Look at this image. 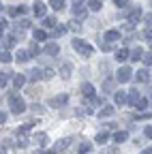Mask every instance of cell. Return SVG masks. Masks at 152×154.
Segmentation results:
<instances>
[{
    "mask_svg": "<svg viewBox=\"0 0 152 154\" xmlns=\"http://www.w3.org/2000/svg\"><path fill=\"white\" fill-rule=\"evenodd\" d=\"M5 122H7V113L2 111V113H0V124H2V126H5Z\"/></svg>",
    "mask_w": 152,
    "mask_h": 154,
    "instance_id": "cell-48",
    "label": "cell"
},
{
    "mask_svg": "<svg viewBox=\"0 0 152 154\" xmlns=\"http://www.w3.org/2000/svg\"><path fill=\"white\" fill-rule=\"evenodd\" d=\"M101 49L103 51H111V43H101Z\"/></svg>",
    "mask_w": 152,
    "mask_h": 154,
    "instance_id": "cell-47",
    "label": "cell"
},
{
    "mask_svg": "<svg viewBox=\"0 0 152 154\" xmlns=\"http://www.w3.org/2000/svg\"><path fill=\"white\" fill-rule=\"evenodd\" d=\"M139 19H141V9H133V11L129 13V24H131V26L139 24Z\"/></svg>",
    "mask_w": 152,
    "mask_h": 154,
    "instance_id": "cell-8",
    "label": "cell"
},
{
    "mask_svg": "<svg viewBox=\"0 0 152 154\" xmlns=\"http://www.w3.org/2000/svg\"><path fill=\"white\" fill-rule=\"evenodd\" d=\"M9 107H11L13 113H24L26 111V103H24V99L17 92H11L9 94Z\"/></svg>",
    "mask_w": 152,
    "mask_h": 154,
    "instance_id": "cell-2",
    "label": "cell"
},
{
    "mask_svg": "<svg viewBox=\"0 0 152 154\" xmlns=\"http://www.w3.org/2000/svg\"><path fill=\"white\" fill-rule=\"evenodd\" d=\"M34 15H36V17H45V5L41 2V0L34 5Z\"/></svg>",
    "mask_w": 152,
    "mask_h": 154,
    "instance_id": "cell-20",
    "label": "cell"
},
{
    "mask_svg": "<svg viewBox=\"0 0 152 154\" xmlns=\"http://www.w3.org/2000/svg\"><path fill=\"white\" fill-rule=\"evenodd\" d=\"M105 41H107V43L120 41V32H118V30H107V32H105Z\"/></svg>",
    "mask_w": 152,
    "mask_h": 154,
    "instance_id": "cell-14",
    "label": "cell"
},
{
    "mask_svg": "<svg viewBox=\"0 0 152 154\" xmlns=\"http://www.w3.org/2000/svg\"><path fill=\"white\" fill-rule=\"evenodd\" d=\"M150 7H152V0H150Z\"/></svg>",
    "mask_w": 152,
    "mask_h": 154,
    "instance_id": "cell-55",
    "label": "cell"
},
{
    "mask_svg": "<svg viewBox=\"0 0 152 154\" xmlns=\"http://www.w3.org/2000/svg\"><path fill=\"white\" fill-rule=\"evenodd\" d=\"M146 66H152V51H146V56H144V60H141Z\"/></svg>",
    "mask_w": 152,
    "mask_h": 154,
    "instance_id": "cell-38",
    "label": "cell"
},
{
    "mask_svg": "<svg viewBox=\"0 0 152 154\" xmlns=\"http://www.w3.org/2000/svg\"><path fill=\"white\" fill-rule=\"evenodd\" d=\"M43 26H45V28H56V26H58V22H56L54 17H45V19H43Z\"/></svg>",
    "mask_w": 152,
    "mask_h": 154,
    "instance_id": "cell-33",
    "label": "cell"
},
{
    "mask_svg": "<svg viewBox=\"0 0 152 154\" xmlns=\"http://www.w3.org/2000/svg\"><path fill=\"white\" fill-rule=\"evenodd\" d=\"M47 141H49L47 133H34V137H32V143H36L39 148H45V146H47Z\"/></svg>",
    "mask_w": 152,
    "mask_h": 154,
    "instance_id": "cell-6",
    "label": "cell"
},
{
    "mask_svg": "<svg viewBox=\"0 0 152 154\" xmlns=\"http://www.w3.org/2000/svg\"><path fill=\"white\" fill-rule=\"evenodd\" d=\"M141 154H152V148H148V150H144Z\"/></svg>",
    "mask_w": 152,
    "mask_h": 154,
    "instance_id": "cell-52",
    "label": "cell"
},
{
    "mask_svg": "<svg viewBox=\"0 0 152 154\" xmlns=\"http://www.w3.org/2000/svg\"><path fill=\"white\" fill-rule=\"evenodd\" d=\"M15 43H17V32L15 34H9V36H5L2 38V45H5V49L9 51L11 47H15Z\"/></svg>",
    "mask_w": 152,
    "mask_h": 154,
    "instance_id": "cell-7",
    "label": "cell"
},
{
    "mask_svg": "<svg viewBox=\"0 0 152 154\" xmlns=\"http://www.w3.org/2000/svg\"><path fill=\"white\" fill-rule=\"evenodd\" d=\"M20 135V141H17V148H26L28 146V139H26V135L24 133H17Z\"/></svg>",
    "mask_w": 152,
    "mask_h": 154,
    "instance_id": "cell-35",
    "label": "cell"
},
{
    "mask_svg": "<svg viewBox=\"0 0 152 154\" xmlns=\"http://www.w3.org/2000/svg\"><path fill=\"white\" fill-rule=\"evenodd\" d=\"M24 84H26V77H24V75H15V77H13V86H15V88H22Z\"/></svg>",
    "mask_w": 152,
    "mask_h": 154,
    "instance_id": "cell-25",
    "label": "cell"
},
{
    "mask_svg": "<svg viewBox=\"0 0 152 154\" xmlns=\"http://www.w3.org/2000/svg\"><path fill=\"white\" fill-rule=\"evenodd\" d=\"M64 32H67V26H60V24H58V26H56V28H54V32H51V36H54V38H56V36H62Z\"/></svg>",
    "mask_w": 152,
    "mask_h": 154,
    "instance_id": "cell-30",
    "label": "cell"
},
{
    "mask_svg": "<svg viewBox=\"0 0 152 154\" xmlns=\"http://www.w3.org/2000/svg\"><path fill=\"white\" fill-rule=\"evenodd\" d=\"M28 54H30V58H36L41 54V47H39V43H32L30 45V49H28Z\"/></svg>",
    "mask_w": 152,
    "mask_h": 154,
    "instance_id": "cell-24",
    "label": "cell"
},
{
    "mask_svg": "<svg viewBox=\"0 0 152 154\" xmlns=\"http://www.w3.org/2000/svg\"><path fill=\"white\" fill-rule=\"evenodd\" d=\"M43 51H45L47 56H58V54H60V45H58V43H47Z\"/></svg>",
    "mask_w": 152,
    "mask_h": 154,
    "instance_id": "cell-11",
    "label": "cell"
},
{
    "mask_svg": "<svg viewBox=\"0 0 152 154\" xmlns=\"http://www.w3.org/2000/svg\"><path fill=\"white\" fill-rule=\"evenodd\" d=\"M111 113H113V107H111V105H105V107L99 111V118H107V116H111Z\"/></svg>",
    "mask_w": 152,
    "mask_h": 154,
    "instance_id": "cell-28",
    "label": "cell"
},
{
    "mask_svg": "<svg viewBox=\"0 0 152 154\" xmlns=\"http://www.w3.org/2000/svg\"><path fill=\"white\" fill-rule=\"evenodd\" d=\"M54 77V71L51 69H43V79H51Z\"/></svg>",
    "mask_w": 152,
    "mask_h": 154,
    "instance_id": "cell-41",
    "label": "cell"
},
{
    "mask_svg": "<svg viewBox=\"0 0 152 154\" xmlns=\"http://www.w3.org/2000/svg\"><path fill=\"white\" fill-rule=\"evenodd\" d=\"M11 75H13V73H2V77H0V88H2V90L7 88V84H9V79H11Z\"/></svg>",
    "mask_w": 152,
    "mask_h": 154,
    "instance_id": "cell-31",
    "label": "cell"
},
{
    "mask_svg": "<svg viewBox=\"0 0 152 154\" xmlns=\"http://www.w3.org/2000/svg\"><path fill=\"white\" fill-rule=\"evenodd\" d=\"M15 58H17V62H26V60H30V54H28V51H24V49H20Z\"/></svg>",
    "mask_w": 152,
    "mask_h": 154,
    "instance_id": "cell-26",
    "label": "cell"
},
{
    "mask_svg": "<svg viewBox=\"0 0 152 154\" xmlns=\"http://www.w3.org/2000/svg\"><path fill=\"white\" fill-rule=\"evenodd\" d=\"M148 103H150V101H148V99H144V96H141V99H139V103L135 105V109H139V111H141V109H146V107H148Z\"/></svg>",
    "mask_w": 152,
    "mask_h": 154,
    "instance_id": "cell-37",
    "label": "cell"
},
{
    "mask_svg": "<svg viewBox=\"0 0 152 154\" xmlns=\"http://www.w3.org/2000/svg\"><path fill=\"white\" fill-rule=\"evenodd\" d=\"M69 103V94H58V96H54V99H49V107H56V109H60Z\"/></svg>",
    "mask_w": 152,
    "mask_h": 154,
    "instance_id": "cell-4",
    "label": "cell"
},
{
    "mask_svg": "<svg viewBox=\"0 0 152 154\" xmlns=\"http://www.w3.org/2000/svg\"><path fill=\"white\" fill-rule=\"evenodd\" d=\"M82 94L86 96V99H88V101H92V99H97V96H94V94H97V92H94V88H92L90 84H84V86H82Z\"/></svg>",
    "mask_w": 152,
    "mask_h": 154,
    "instance_id": "cell-10",
    "label": "cell"
},
{
    "mask_svg": "<svg viewBox=\"0 0 152 154\" xmlns=\"http://www.w3.org/2000/svg\"><path fill=\"white\" fill-rule=\"evenodd\" d=\"M71 28H73V30H82V26H79L77 22H71Z\"/></svg>",
    "mask_w": 152,
    "mask_h": 154,
    "instance_id": "cell-49",
    "label": "cell"
},
{
    "mask_svg": "<svg viewBox=\"0 0 152 154\" xmlns=\"http://www.w3.org/2000/svg\"><path fill=\"white\" fill-rule=\"evenodd\" d=\"M144 56H146V51H144L141 47H135V49L131 51V60H133V62H141Z\"/></svg>",
    "mask_w": 152,
    "mask_h": 154,
    "instance_id": "cell-12",
    "label": "cell"
},
{
    "mask_svg": "<svg viewBox=\"0 0 152 154\" xmlns=\"http://www.w3.org/2000/svg\"><path fill=\"white\" fill-rule=\"evenodd\" d=\"M71 45H73V49H75V51H77L79 56H84V58H90V56L94 54V47H92L90 43L82 41V38H73Z\"/></svg>",
    "mask_w": 152,
    "mask_h": 154,
    "instance_id": "cell-1",
    "label": "cell"
},
{
    "mask_svg": "<svg viewBox=\"0 0 152 154\" xmlns=\"http://www.w3.org/2000/svg\"><path fill=\"white\" fill-rule=\"evenodd\" d=\"M0 60H2V64H5V62H11L13 58H11V54H9L7 49H2V54H0Z\"/></svg>",
    "mask_w": 152,
    "mask_h": 154,
    "instance_id": "cell-36",
    "label": "cell"
},
{
    "mask_svg": "<svg viewBox=\"0 0 152 154\" xmlns=\"http://www.w3.org/2000/svg\"><path fill=\"white\" fill-rule=\"evenodd\" d=\"M90 148H92V143H82L77 152H79V154H88V152H90Z\"/></svg>",
    "mask_w": 152,
    "mask_h": 154,
    "instance_id": "cell-39",
    "label": "cell"
},
{
    "mask_svg": "<svg viewBox=\"0 0 152 154\" xmlns=\"http://www.w3.org/2000/svg\"><path fill=\"white\" fill-rule=\"evenodd\" d=\"M32 34H34V38H36V41H45V38H47V32H45V30H41V28H36Z\"/></svg>",
    "mask_w": 152,
    "mask_h": 154,
    "instance_id": "cell-29",
    "label": "cell"
},
{
    "mask_svg": "<svg viewBox=\"0 0 152 154\" xmlns=\"http://www.w3.org/2000/svg\"><path fill=\"white\" fill-rule=\"evenodd\" d=\"M144 22H146L148 26H152V13H148V15H144Z\"/></svg>",
    "mask_w": 152,
    "mask_h": 154,
    "instance_id": "cell-45",
    "label": "cell"
},
{
    "mask_svg": "<svg viewBox=\"0 0 152 154\" xmlns=\"http://www.w3.org/2000/svg\"><path fill=\"white\" fill-rule=\"evenodd\" d=\"M30 82H36V79H43V69H32L30 73Z\"/></svg>",
    "mask_w": 152,
    "mask_h": 154,
    "instance_id": "cell-18",
    "label": "cell"
},
{
    "mask_svg": "<svg viewBox=\"0 0 152 154\" xmlns=\"http://www.w3.org/2000/svg\"><path fill=\"white\" fill-rule=\"evenodd\" d=\"M88 7H90V11H101L103 2L101 0H88Z\"/></svg>",
    "mask_w": 152,
    "mask_h": 154,
    "instance_id": "cell-27",
    "label": "cell"
},
{
    "mask_svg": "<svg viewBox=\"0 0 152 154\" xmlns=\"http://www.w3.org/2000/svg\"><path fill=\"white\" fill-rule=\"evenodd\" d=\"M124 103H129V94L116 92V105H124Z\"/></svg>",
    "mask_w": 152,
    "mask_h": 154,
    "instance_id": "cell-22",
    "label": "cell"
},
{
    "mask_svg": "<svg viewBox=\"0 0 152 154\" xmlns=\"http://www.w3.org/2000/svg\"><path fill=\"white\" fill-rule=\"evenodd\" d=\"M139 99H141V96H139V92H137V90H131V92H129V103H131V105H137V103H139Z\"/></svg>",
    "mask_w": 152,
    "mask_h": 154,
    "instance_id": "cell-21",
    "label": "cell"
},
{
    "mask_svg": "<svg viewBox=\"0 0 152 154\" xmlns=\"http://www.w3.org/2000/svg\"><path fill=\"white\" fill-rule=\"evenodd\" d=\"M116 126H118V124H116V122H109V124H107V126H105V128H107V131H113V128H116Z\"/></svg>",
    "mask_w": 152,
    "mask_h": 154,
    "instance_id": "cell-50",
    "label": "cell"
},
{
    "mask_svg": "<svg viewBox=\"0 0 152 154\" xmlns=\"http://www.w3.org/2000/svg\"><path fill=\"white\" fill-rule=\"evenodd\" d=\"M131 77H133V71H131V66H120L118 69V73H116V79L118 82H122V84H126V82H131Z\"/></svg>",
    "mask_w": 152,
    "mask_h": 154,
    "instance_id": "cell-3",
    "label": "cell"
},
{
    "mask_svg": "<svg viewBox=\"0 0 152 154\" xmlns=\"http://www.w3.org/2000/svg\"><path fill=\"white\" fill-rule=\"evenodd\" d=\"M71 13H73V17H77V19H84V17L88 15V7H84L82 2H75Z\"/></svg>",
    "mask_w": 152,
    "mask_h": 154,
    "instance_id": "cell-5",
    "label": "cell"
},
{
    "mask_svg": "<svg viewBox=\"0 0 152 154\" xmlns=\"http://www.w3.org/2000/svg\"><path fill=\"white\" fill-rule=\"evenodd\" d=\"M77 2H82V0H77Z\"/></svg>",
    "mask_w": 152,
    "mask_h": 154,
    "instance_id": "cell-57",
    "label": "cell"
},
{
    "mask_svg": "<svg viewBox=\"0 0 152 154\" xmlns=\"http://www.w3.org/2000/svg\"><path fill=\"white\" fill-rule=\"evenodd\" d=\"M113 5L120 7V9H124V7H129V0H113Z\"/></svg>",
    "mask_w": 152,
    "mask_h": 154,
    "instance_id": "cell-42",
    "label": "cell"
},
{
    "mask_svg": "<svg viewBox=\"0 0 152 154\" xmlns=\"http://www.w3.org/2000/svg\"><path fill=\"white\" fill-rule=\"evenodd\" d=\"M103 154H120V150H118V148H105Z\"/></svg>",
    "mask_w": 152,
    "mask_h": 154,
    "instance_id": "cell-43",
    "label": "cell"
},
{
    "mask_svg": "<svg viewBox=\"0 0 152 154\" xmlns=\"http://www.w3.org/2000/svg\"><path fill=\"white\" fill-rule=\"evenodd\" d=\"M9 13H11L13 17H17V15H24V13H26V7H13Z\"/></svg>",
    "mask_w": 152,
    "mask_h": 154,
    "instance_id": "cell-34",
    "label": "cell"
},
{
    "mask_svg": "<svg viewBox=\"0 0 152 154\" xmlns=\"http://www.w3.org/2000/svg\"><path fill=\"white\" fill-rule=\"evenodd\" d=\"M135 118H137V120H148V118H152V111H150V113H137Z\"/></svg>",
    "mask_w": 152,
    "mask_h": 154,
    "instance_id": "cell-44",
    "label": "cell"
},
{
    "mask_svg": "<svg viewBox=\"0 0 152 154\" xmlns=\"http://www.w3.org/2000/svg\"><path fill=\"white\" fill-rule=\"evenodd\" d=\"M150 103H152V96H150Z\"/></svg>",
    "mask_w": 152,
    "mask_h": 154,
    "instance_id": "cell-56",
    "label": "cell"
},
{
    "mask_svg": "<svg viewBox=\"0 0 152 154\" xmlns=\"http://www.w3.org/2000/svg\"><path fill=\"white\" fill-rule=\"evenodd\" d=\"M150 51H152V41H150Z\"/></svg>",
    "mask_w": 152,
    "mask_h": 154,
    "instance_id": "cell-54",
    "label": "cell"
},
{
    "mask_svg": "<svg viewBox=\"0 0 152 154\" xmlns=\"http://www.w3.org/2000/svg\"><path fill=\"white\" fill-rule=\"evenodd\" d=\"M126 139H129L126 131H116V133H113V141H116V143H124Z\"/></svg>",
    "mask_w": 152,
    "mask_h": 154,
    "instance_id": "cell-15",
    "label": "cell"
},
{
    "mask_svg": "<svg viewBox=\"0 0 152 154\" xmlns=\"http://www.w3.org/2000/svg\"><path fill=\"white\" fill-rule=\"evenodd\" d=\"M144 38H148V41H152V28H148V30L144 32Z\"/></svg>",
    "mask_w": 152,
    "mask_h": 154,
    "instance_id": "cell-46",
    "label": "cell"
},
{
    "mask_svg": "<svg viewBox=\"0 0 152 154\" xmlns=\"http://www.w3.org/2000/svg\"><path fill=\"white\" fill-rule=\"evenodd\" d=\"M71 71H73V66H71L69 62H62V64H60V69H58V73H60L62 79H69V77H71Z\"/></svg>",
    "mask_w": 152,
    "mask_h": 154,
    "instance_id": "cell-9",
    "label": "cell"
},
{
    "mask_svg": "<svg viewBox=\"0 0 152 154\" xmlns=\"http://www.w3.org/2000/svg\"><path fill=\"white\" fill-rule=\"evenodd\" d=\"M116 60L118 62H124V60H131V51L124 47V49H116Z\"/></svg>",
    "mask_w": 152,
    "mask_h": 154,
    "instance_id": "cell-13",
    "label": "cell"
},
{
    "mask_svg": "<svg viewBox=\"0 0 152 154\" xmlns=\"http://www.w3.org/2000/svg\"><path fill=\"white\" fill-rule=\"evenodd\" d=\"M94 141H97V143H107V141H109V133H107V131L99 133V135H97V139H94Z\"/></svg>",
    "mask_w": 152,
    "mask_h": 154,
    "instance_id": "cell-23",
    "label": "cell"
},
{
    "mask_svg": "<svg viewBox=\"0 0 152 154\" xmlns=\"http://www.w3.org/2000/svg\"><path fill=\"white\" fill-rule=\"evenodd\" d=\"M36 154H49V152H43V150H39V152H36Z\"/></svg>",
    "mask_w": 152,
    "mask_h": 154,
    "instance_id": "cell-53",
    "label": "cell"
},
{
    "mask_svg": "<svg viewBox=\"0 0 152 154\" xmlns=\"http://www.w3.org/2000/svg\"><path fill=\"white\" fill-rule=\"evenodd\" d=\"M113 86H116V82H113V79H105V82H103V90H105V92H113Z\"/></svg>",
    "mask_w": 152,
    "mask_h": 154,
    "instance_id": "cell-32",
    "label": "cell"
},
{
    "mask_svg": "<svg viewBox=\"0 0 152 154\" xmlns=\"http://www.w3.org/2000/svg\"><path fill=\"white\" fill-rule=\"evenodd\" d=\"M146 137L152 139V126H146Z\"/></svg>",
    "mask_w": 152,
    "mask_h": 154,
    "instance_id": "cell-51",
    "label": "cell"
},
{
    "mask_svg": "<svg viewBox=\"0 0 152 154\" xmlns=\"http://www.w3.org/2000/svg\"><path fill=\"white\" fill-rule=\"evenodd\" d=\"M49 7H51L54 11H62V9L67 7V2H64V0H49Z\"/></svg>",
    "mask_w": 152,
    "mask_h": 154,
    "instance_id": "cell-17",
    "label": "cell"
},
{
    "mask_svg": "<svg viewBox=\"0 0 152 154\" xmlns=\"http://www.w3.org/2000/svg\"><path fill=\"white\" fill-rule=\"evenodd\" d=\"M69 143H71V139H69V137H64V139H60L58 143H56V148H54V150H56V152H62V150H67V148H69Z\"/></svg>",
    "mask_w": 152,
    "mask_h": 154,
    "instance_id": "cell-19",
    "label": "cell"
},
{
    "mask_svg": "<svg viewBox=\"0 0 152 154\" xmlns=\"http://www.w3.org/2000/svg\"><path fill=\"white\" fill-rule=\"evenodd\" d=\"M15 28H24V30H26V28H30V22H28V19H22V22L15 24Z\"/></svg>",
    "mask_w": 152,
    "mask_h": 154,
    "instance_id": "cell-40",
    "label": "cell"
},
{
    "mask_svg": "<svg viewBox=\"0 0 152 154\" xmlns=\"http://www.w3.org/2000/svg\"><path fill=\"white\" fill-rule=\"evenodd\" d=\"M135 79H137V82H141V84H146V82L150 79V73H148L146 69H139V71L135 73Z\"/></svg>",
    "mask_w": 152,
    "mask_h": 154,
    "instance_id": "cell-16",
    "label": "cell"
}]
</instances>
